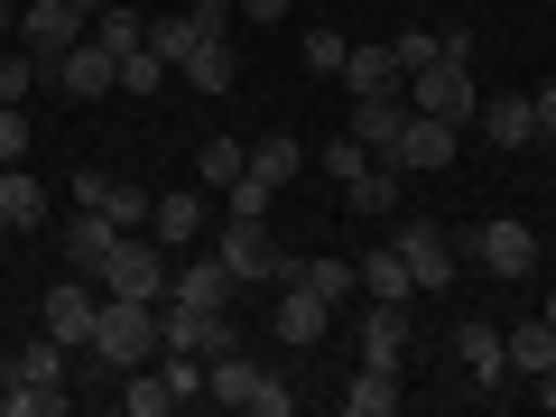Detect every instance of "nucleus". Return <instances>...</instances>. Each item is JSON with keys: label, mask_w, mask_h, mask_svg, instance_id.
Wrapping results in <instances>:
<instances>
[{"label": "nucleus", "mask_w": 556, "mask_h": 417, "mask_svg": "<svg viewBox=\"0 0 556 417\" xmlns=\"http://www.w3.org/2000/svg\"><path fill=\"white\" fill-rule=\"evenodd\" d=\"M529 121H538V139H556V84H538V93H529Z\"/></svg>", "instance_id": "44"}, {"label": "nucleus", "mask_w": 556, "mask_h": 417, "mask_svg": "<svg viewBox=\"0 0 556 417\" xmlns=\"http://www.w3.org/2000/svg\"><path fill=\"white\" fill-rule=\"evenodd\" d=\"M75 10H84V20H93V10H102V0H75Z\"/></svg>", "instance_id": "49"}, {"label": "nucleus", "mask_w": 556, "mask_h": 417, "mask_svg": "<svg viewBox=\"0 0 556 417\" xmlns=\"http://www.w3.org/2000/svg\"><path fill=\"white\" fill-rule=\"evenodd\" d=\"M93 316H102V278L65 269L56 288H47V334H56L65 353H93Z\"/></svg>", "instance_id": "9"}, {"label": "nucleus", "mask_w": 556, "mask_h": 417, "mask_svg": "<svg viewBox=\"0 0 556 417\" xmlns=\"http://www.w3.org/2000/svg\"><path fill=\"white\" fill-rule=\"evenodd\" d=\"M538 316H547V325H556V298H547V306H538Z\"/></svg>", "instance_id": "50"}, {"label": "nucleus", "mask_w": 556, "mask_h": 417, "mask_svg": "<svg viewBox=\"0 0 556 417\" xmlns=\"http://www.w3.org/2000/svg\"><path fill=\"white\" fill-rule=\"evenodd\" d=\"M473 121H482V139H492V149H529V139H538V121H529V93H492Z\"/></svg>", "instance_id": "23"}, {"label": "nucleus", "mask_w": 556, "mask_h": 417, "mask_svg": "<svg viewBox=\"0 0 556 417\" xmlns=\"http://www.w3.org/2000/svg\"><path fill=\"white\" fill-rule=\"evenodd\" d=\"M149 232H159V241H204V195H195V186L159 195V204H149Z\"/></svg>", "instance_id": "26"}, {"label": "nucleus", "mask_w": 556, "mask_h": 417, "mask_svg": "<svg viewBox=\"0 0 556 417\" xmlns=\"http://www.w3.org/2000/svg\"><path fill=\"white\" fill-rule=\"evenodd\" d=\"M334 316H343V306H325L306 278H278V316H269V325H278V343H288V353H316Z\"/></svg>", "instance_id": "11"}, {"label": "nucleus", "mask_w": 556, "mask_h": 417, "mask_svg": "<svg viewBox=\"0 0 556 417\" xmlns=\"http://www.w3.org/2000/svg\"><path fill=\"white\" fill-rule=\"evenodd\" d=\"M0 417H65V390H38V380L0 371Z\"/></svg>", "instance_id": "30"}, {"label": "nucleus", "mask_w": 556, "mask_h": 417, "mask_svg": "<svg viewBox=\"0 0 556 417\" xmlns=\"http://www.w3.org/2000/svg\"><path fill=\"white\" fill-rule=\"evenodd\" d=\"M232 288H241V278L223 269V251H195L177 278H167V298H186V306H232Z\"/></svg>", "instance_id": "19"}, {"label": "nucleus", "mask_w": 556, "mask_h": 417, "mask_svg": "<svg viewBox=\"0 0 556 417\" xmlns=\"http://www.w3.org/2000/svg\"><path fill=\"white\" fill-rule=\"evenodd\" d=\"M399 399H408V390H399V371H390V362H362V371L334 390V408H343V417H390Z\"/></svg>", "instance_id": "18"}, {"label": "nucleus", "mask_w": 556, "mask_h": 417, "mask_svg": "<svg viewBox=\"0 0 556 417\" xmlns=\"http://www.w3.org/2000/svg\"><path fill=\"white\" fill-rule=\"evenodd\" d=\"M343 84H353V93H399L408 65H399V47L380 38V47H353V56H343Z\"/></svg>", "instance_id": "22"}, {"label": "nucleus", "mask_w": 556, "mask_h": 417, "mask_svg": "<svg viewBox=\"0 0 556 417\" xmlns=\"http://www.w3.org/2000/svg\"><path fill=\"white\" fill-rule=\"evenodd\" d=\"M269 204H278V186H269V177H251V167L223 186V214H241V223H269Z\"/></svg>", "instance_id": "34"}, {"label": "nucleus", "mask_w": 556, "mask_h": 417, "mask_svg": "<svg viewBox=\"0 0 556 417\" xmlns=\"http://www.w3.org/2000/svg\"><path fill=\"white\" fill-rule=\"evenodd\" d=\"M159 371H167V390H177L186 408L204 399V353H159Z\"/></svg>", "instance_id": "40"}, {"label": "nucleus", "mask_w": 556, "mask_h": 417, "mask_svg": "<svg viewBox=\"0 0 556 417\" xmlns=\"http://www.w3.org/2000/svg\"><path fill=\"white\" fill-rule=\"evenodd\" d=\"M20 38V0H0V47Z\"/></svg>", "instance_id": "47"}, {"label": "nucleus", "mask_w": 556, "mask_h": 417, "mask_svg": "<svg viewBox=\"0 0 556 417\" xmlns=\"http://www.w3.org/2000/svg\"><path fill=\"white\" fill-rule=\"evenodd\" d=\"M20 159H28V112L0 102V167H20Z\"/></svg>", "instance_id": "41"}, {"label": "nucleus", "mask_w": 556, "mask_h": 417, "mask_svg": "<svg viewBox=\"0 0 556 417\" xmlns=\"http://www.w3.org/2000/svg\"><path fill=\"white\" fill-rule=\"evenodd\" d=\"M538 408H556V362H547V371H538Z\"/></svg>", "instance_id": "48"}, {"label": "nucleus", "mask_w": 556, "mask_h": 417, "mask_svg": "<svg viewBox=\"0 0 556 417\" xmlns=\"http://www.w3.org/2000/svg\"><path fill=\"white\" fill-rule=\"evenodd\" d=\"M10 371H20V380H38V390H65V343H56V334H47V343H28V353L10 362Z\"/></svg>", "instance_id": "37"}, {"label": "nucleus", "mask_w": 556, "mask_h": 417, "mask_svg": "<svg viewBox=\"0 0 556 417\" xmlns=\"http://www.w3.org/2000/svg\"><path fill=\"white\" fill-rule=\"evenodd\" d=\"M0 232H10V223H0Z\"/></svg>", "instance_id": "51"}, {"label": "nucleus", "mask_w": 556, "mask_h": 417, "mask_svg": "<svg viewBox=\"0 0 556 417\" xmlns=\"http://www.w3.org/2000/svg\"><path fill=\"white\" fill-rule=\"evenodd\" d=\"M167 75H177V65H167V56H159V47H149V38H139L130 56H121V93H130V102H149V93H159Z\"/></svg>", "instance_id": "31"}, {"label": "nucleus", "mask_w": 556, "mask_h": 417, "mask_svg": "<svg viewBox=\"0 0 556 417\" xmlns=\"http://www.w3.org/2000/svg\"><path fill=\"white\" fill-rule=\"evenodd\" d=\"M93 278H102V298H149V306H159L177 269H167V241H159V232H149V241L121 232L112 251H102V269H93Z\"/></svg>", "instance_id": "3"}, {"label": "nucleus", "mask_w": 556, "mask_h": 417, "mask_svg": "<svg viewBox=\"0 0 556 417\" xmlns=\"http://www.w3.org/2000/svg\"><path fill=\"white\" fill-rule=\"evenodd\" d=\"M288 278H306V288H316L325 306H353V288H362V269H353V260H298Z\"/></svg>", "instance_id": "29"}, {"label": "nucleus", "mask_w": 556, "mask_h": 417, "mask_svg": "<svg viewBox=\"0 0 556 417\" xmlns=\"http://www.w3.org/2000/svg\"><path fill=\"white\" fill-rule=\"evenodd\" d=\"M298 167H306V149H298V139H288V130H269V139H260V149H251V177H269V186H288V177H298Z\"/></svg>", "instance_id": "33"}, {"label": "nucleus", "mask_w": 556, "mask_h": 417, "mask_svg": "<svg viewBox=\"0 0 556 417\" xmlns=\"http://www.w3.org/2000/svg\"><path fill=\"white\" fill-rule=\"evenodd\" d=\"M214 251H223V269H232L241 288H278V278L298 269V260L278 251V232H269V223H241V214H223V232H214Z\"/></svg>", "instance_id": "4"}, {"label": "nucleus", "mask_w": 556, "mask_h": 417, "mask_svg": "<svg viewBox=\"0 0 556 417\" xmlns=\"http://www.w3.org/2000/svg\"><path fill=\"white\" fill-rule=\"evenodd\" d=\"M84 38H93V20H84V10H75V0H20V47H28V56H65V47H84Z\"/></svg>", "instance_id": "10"}, {"label": "nucleus", "mask_w": 556, "mask_h": 417, "mask_svg": "<svg viewBox=\"0 0 556 417\" xmlns=\"http://www.w3.org/2000/svg\"><path fill=\"white\" fill-rule=\"evenodd\" d=\"M408 112H427V121H455V130H464V121L482 112V84H473V65H464V56L417 65V75H408Z\"/></svg>", "instance_id": "5"}, {"label": "nucleus", "mask_w": 556, "mask_h": 417, "mask_svg": "<svg viewBox=\"0 0 556 417\" xmlns=\"http://www.w3.org/2000/svg\"><path fill=\"white\" fill-rule=\"evenodd\" d=\"M390 167H399V177H437V167H455V121L408 112V130L390 139Z\"/></svg>", "instance_id": "13"}, {"label": "nucleus", "mask_w": 556, "mask_h": 417, "mask_svg": "<svg viewBox=\"0 0 556 417\" xmlns=\"http://www.w3.org/2000/svg\"><path fill=\"white\" fill-rule=\"evenodd\" d=\"M298 56H306V75H343L353 38H343V28H306V38H298Z\"/></svg>", "instance_id": "36"}, {"label": "nucleus", "mask_w": 556, "mask_h": 417, "mask_svg": "<svg viewBox=\"0 0 556 417\" xmlns=\"http://www.w3.org/2000/svg\"><path fill=\"white\" fill-rule=\"evenodd\" d=\"M167 408H186V399L167 390V371H159V362L121 371V417H167Z\"/></svg>", "instance_id": "25"}, {"label": "nucleus", "mask_w": 556, "mask_h": 417, "mask_svg": "<svg viewBox=\"0 0 556 417\" xmlns=\"http://www.w3.org/2000/svg\"><path fill=\"white\" fill-rule=\"evenodd\" d=\"M399 260H408V278L417 288H427V298H437V288H455V269H464V241L445 232V223H399Z\"/></svg>", "instance_id": "8"}, {"label": "nucleus", "mask_w": 556, "mask_h": 417, "mask_svg": "<svg viewBox=\"0 0 556 417\" xmlns=\"http://www.w3.org/2000/svg\"><path fill=\"white\" fill-rule=\"evenodd\" d=\"M408 260H399V241H380V251H362V298H390V306H408Z\"/></svg>", "instance_id": "27"}, {"label": "nucleus", "mask_w": 556, "mask_h": 417, "mask_svg": "<svg viewBox=\"0 0 556 417\" xmlns=\"http://www.w3.org/2000/svg\"><path fill=\"white\" fill-rule=\"evenodd\" d=\"M241 20H288V0H241Z\"/></svg>", "instance_id": "46"}, {"label": "nucleus", "mask_w": 556, "mask_h": 417, "mask_svg": "<svg viewBox=\"0 0 556 417\" xmlns=\"http://www.w3.org/2000/svg\"><path fill=\"white\" fill-rule=\"evenodd\" d=\"M38 84H56L65 102H102V93H121V56L102 38H84V47H65V56H47Z\"/></svg>", "instance_id": "7"}, {"label": "nucleus", "mask_w": 556, "mask_h": 417, "mask_svg": "<svg viewBox=\"0 0 556 417\" xmlns=\"http://www.w3.org/2000/svg\"><path fill=\"white\" fill-rule=\"evenodd\" d=\"M455 362H464L473 390H501V380H510V343H501V325L464 316V325H455Z\"/></svg>", "instance_id": "14"}, {"label": "nucleus", "mask_w": 556, "mask_h": 417, "mask_svg": "<svg viewBox=\"0 0 556 417\" xmlns=\"http://www.w3.org/2000/svg\"><path fill=\"white\" fill-rule=\"evenodd\" d=\"M112 241H121V223H102L93 204H75V214L56 223V251H65V269H84V278L102 269V251H112Z\"/></svg>", "instance_id": "16"}, {"label": "nucleus", "mask_w": 556, "mask_h": 417, "mask_svg": "<svg viewBox=\"0 0 556 417\" xmlns=\"http://www.w3.org/2000/svg\"><path fill=\"white\" fill-rule=\"evenodd\" d=\"M501 343H510V371H519V380H538V371H547V362H556V325H547V316L510 325V334H501Z\"/></svg>", "instance_id": "28"}, {"label": "nucleus", "mask_w": 556, "mask_h": 417, "mask_svg": "<svg viewBox=\"0 0 556 417\" xmlns=\"http://www.w3.org/2000/svg\"><path fill=\"white\" fill-rule=\"evenodd\" d=\"M195 167H204V195H223V186L251 167V149H241V139H204V159H195Z\"/></svg>", "instance_id": "35"}, {"label": "nucleus", "mask_w": 556, "mask_h": 417, "mask_svg": "<svg viewBox=\"0 0 556 417\" xmlns=\"http://www.w3.org/2000/svg\"><path fill=\"white\" fill-rule=\"evenodd\" d=\"M362 159H371V149H362V139H353V130H343V139H334V149H325V159H316V167H325V177H334V186H343V177H353V167H362Z\"/></svg>", "instance_id": "43"}, {"label": "nucleus", "mask_w": 556, "mask_h": 417, "mask_svg": "<svg viewBox=\"0 0 556 417\" xmlns=\"http://www.w3.org/2000/svg\"><path fill=\"white\" fill-rule=\"evenodd\" d=\"M204 399H214V408H251V417H288V408H298V390H288V380H269L241 343L204 362Z\"/></svg>", "instance_id": "1"}, {"label": "nucleus", "mask_w": 556, "mask_h": 417, "mask_svg": "<svg viewBox=\"0 0 556 417\" xmlns=\"http://www.w3.org/2000/svg\"><path fill=\"white\" fill-rule=\"evenodd\" d=\"M38 93V56L28 47H0V102H28Z\"/></svg>", "instance_id": "39"}, {"label": "nucleus", "mask_w": 556, "mask_h": 417, "mask_svg": "<svg viewBox=\"0 0 556 417\" xmlns=\"http://www.w3.org/2000/svg\"><path fill=\"white\" fill-rule=\"evenodd\" d=\"M390 47H399V65H408V75H417V65H437V56H445V38H427V28H399Z\"/></svg>", "instance_id": "42"}, {"label": "nucleus", "mask_w": 556, "mask_h": 417, "mask_svg": "<svg viewBox=\"0 0 556 417\" xmlns=\"http://www.w3.org/2000/svg\"><path fill=\"white\" fill-rule=\"evenodd\" d=\"M0 223H10V232H38L47 223V186L28 177V167H0Z\"/></svg>", "instance_id": "24"}, {"label": "nucleus", "mask_w": 556, "mask_h": 417, "mask_svg": "<svg viewBox=\"0 0 556 417\" xmlns=\"http://www.w3.org/2000/svg\"><path fill=\"white\" fill-rule=\"evenodd\" d=\"M93 362H112V371L159 362V306H149V298H102V316H93Z\"/></svg>", "instance_id": "2"}, {"label": "nucleus", "mask_w": 556, "mask_h": 417, "mask_svg": "<svg viewBox=\"0 0 556 417\" xmlns=\"http://www.w3.org/2000/svg\"><path fill=\"white\" fill-rule=\"evenodd\" d=\"M93 38H102V47H112V56H130V47H139V38H149V20H139L130 0H102V10H93Z\"/></svg>", "instance_id": "32"}, {"label": "nucleus", "mask_w": 556, "mask_h": 417, "mask_svg": "<svg viewBox=\"0 0 556 417\" xmlns=\"http://www.w3.org/2000/svg\"><path fill=\"white\" fill-rule=\"evenodd\" d=\"M75 204H93V214L121 223V232H149V204H159V195H139V186L112 177V167H84V177H75Z\"/></svg>", "instance_id": "12"}, {"label": "nucleus", "mask_w": 556, "mask_h": 417, "mask_svg": "<svg viewBox=\"0 0 556 417\" xmlns=\"http://www.w3.org/2000/svg\"><path fill=\"white\" fill-rule=\"evenodd\" d=\"M399 195H408V177H399L390 159H362L353 177H343V204H353V214H371V223H390Z\"/></svg>", "instance_id": "17"}, {"label": "nucleus", "mask_w": 556, "mask_h": 417, "mask_svg": "<svg viewBox=\"0 0 556 417\" xmlns=\"http://www.w3.org/2000/svg\"><path fill=\"white\" fill-rule=\"evenodd\" d=\"M399 130H408V84H399V93H353V139L371 159H390Z\"/></svg>", "instance_id": "15"}, {"label": "nucleus", "mask_w": 556, "mask_h": 417, "mask_svg": "<svg viewBox=\"0 0 556 417\" xmlns=\"http://www.w3.org/2000/svg\"><path fill=\"white\" fill-rule=\"evenodd\" d=\"M195 38H204V20H195V10H186V20H149V47H159L167 65H186V47H195Z\"/></svg>", "instance_id": "38"}, {"label": "nucleus", "mask_w": 556, "mask_h": 417, "mask_svg": "<svg viewBox=\"0 0 556 417\" xmlns=\"http://www.w3.org/2000/svg\"><path fill=\"white\" fill-rule=\"evenodd\" d=\"M362 362H408V306H390V298H371V316H362Z\"/></svg>", "instance_id": "21"}, {"label": "nucleus", "mask_w": 556, "mask_h": 417, "mask_svg": "<svg viewBox=\"0 0 556 417\" xmlns=\"http://www.w3.org/2000/svg\"><path fill=\"white\" fill-rule=\"evenodd\" d=\"M232 10H241V0H195V20H204V28H223Z\"/></svg>", "instance_id": "45"}, {"label": "nucleus", "mask_w": 556, "mask_h": 417, "mask_svg": "<svg viewBox=\"0 0 556 417\" xmlns=\"http://www.w3.org/2000/svg\"><path fill=\"white\" fill-rule=\"evenodd\" d=\"M186 84H195V93H232V75H241V56H232V38H223V28H204L195 47H186V65H177Z\"/></svg>", "instance_id": "20"}, {"label": "nucleus", "mask_w": 556, "mask_h": 417, "mask_svg": "<svg viewBox=\"0 0 556 417\" xmlns=\"http://www.w3.org/2000/svg\"><path fill=\"white\" fill-rule=\"evenodd\" d=\"M538 251H547V241H538L519 214H492L482 232H464V260H473L482 278H501V288H510V278H529V269H538Z\"/></svg>", "instance_id": "6"}]
</instances>
